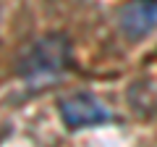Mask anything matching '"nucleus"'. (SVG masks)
Listing matches in <instances>:
<instances>
[{
	"label": "nucleus",
	"instance_id": "obj_2",
	"mask_svg": "<svg viewBox=\"0 0 157 147\" xmlns=\"http://www.w3.org/2000/svg\"><path fill=\"white\" fill-rule=\"evenodd\" d=\"M60 118L68 129H84V126H100L110 118L107 113V108L102 105L97 97L92 95H84V92H78V95H71L66 100H60Z\"/></svg>",
	"mask_w": 157,
	"mask_h": 147
},
{
	"label": "nucleus",
	"instance_id": "obj_1",
	"mask_svg": "<svg viewBox=\"0 0 157 147\" xmlns=\"http://www.w3.org/2000/svg\"><path fill=\"white\" fill-rule=\"evenodd\" d=\"M73 53L71 42L63 34H45L21 55L18 74L29 84H52V81L71 68Z\"/></svg>",
	"mask_w": 157,
	"mask_h": 147
},
{
	"label": "nucleus",
	"instance_id": "obj_3",
	"mask_svg": "<svg viewBox=\"0 0 157 147\" xmlns=\"http://www.w3.org/2000/svg\"><path fill=\"white\" fill-rule=\"evenodd\" d=\"M121 32L139 40L157 26V0H131L121 8Z\"/></svg>",
	"mask_w": 157,
	"mask_h": 147
}]
</instances>
